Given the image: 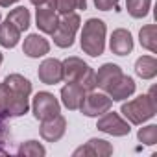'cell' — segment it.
<instances>
[{"label": "cell", "mask_w": 157, "mask_h": 157, "mask_svg": "<svg viewBox=\"0 0 157 157\" xmlns=\"http://www.w3.org/2000/svg\"><path fill=\"white\" fill-rule=\"evenodd\" d=\"M155 89H150L148 94H140L129 102H124L122 107H120V113L126 117V120L129 124H135V126H140L144 122H148L150 118L155 117L157 113V104H155Z\"/></svg>", "instance_id": "1"}, {"label": "cell", "mask_w": 157, "mask_h": 157, "mask_svg": "<svg viewBox=\"0 0 157 157\" xmlns=\"http://www.w3.org/2000/svg\"><path fill=\"white\" fill-rule=\"evenodd\" d=\"M105 33H107V26L102 19H89L83 24L82 37H80L82 50L91 57L102 56L105 50Z\"/></svg>", "instance_id": "2"}, {"label": "cell", "mask_w": 157, "mask_h": 157, "mask_svg": "<svg viewBox=\"0 0 157 157\" xmlns=\"http://www.w3.org/2000/svg\"><path fill=\"white\" fill-rule=\"evenodd\" d=\"M61 63H63V80L80 83L87 93L96 89V72L83 59L70 56Z\"/></svg>", "instance_id": "3"}, {"label": "cell", "mask_w": 157, "mask_h": 157, "mask_svg": "<svg viewBox=\"0 0 157 157\" xmlns=\"http://www.w3.org/2000/svg\"><path fill=\"white\" fill-rule=\"evenodd\" d=\"M80 24H82V19L78 13H67V15H61L54 33H52V39H54V44L59 46V48H70L74 44V39H76V33L80 30Z\"/></svg>", "instance_id": "4"}, {"label": "cell", "mask_w": 157, "mask_h": 157, "mask_svg": "<svg viewBox=\"0 0 157 157\" xmlns=\"http://www.w3.org/2000/svg\"><path fill=\"white\" fill-rule=\"evenodd\" d=\"M30 111V100L15 94L4 82L0 83V113L10 117H22Z\"/></svg>", "instance_id": "5"}, {"label": "cell", "mask_w": 157, "mask_h": 157, "mask_svg": "<svg viewBox=\"0 0 157 157\" xmlns=\"http://www.w3.org/2000/svg\"><path fill=\"white\" fill-rule=\"evenodd\" d=\"M32 113H33V117L37 120H46V118H52V117L61 113V104L52 93L41 91V93H37L33 96Z\"/></svg>", "instance_id": "6"}, {"label": "cell", "mask_w": 157, "mask_h": 157, "mask_svg": "<svg viewBox=\"0 0 157 157\" xmlns=\"http://www.w3.org/2000/svg\"><path fill=\"white\" fill-rule=\"evenodd\" d=\"M113 105V100L104 94V93H96V91H89L80 105V111L82 115L85 117H102L104 113H107Z\"/></svg>", "instance_id": "7"}, {"label": "cell", "mask_w": 157, "mask_h": 157, "mask_svg": "<svg viewBox=\"0 0 157 157\" xmlns=\"http://www.w3.org/2000/svg\"><path fill=\"white\" fill-rule=\"evenodd\" d=\"M96 128H98L102 133H107V135H113V137H126V135H129V131H131L129 122L124 120L118 113H115V111H111V109H109L107 113H104V115L98 118Z\"/></svg>", "instance_id": "8"}, {"label": "cell", "mask_w": 157, "mask_h": 157, "mask_svg": "<svg viewBox=\"0 0 157 157\" xmlns=\"http://www.w3.org/2000/svg\"><path fill=\"white\" fill-rule=\"evenodd\" d=\"M37 76H39L41 83H44V85L61 83V82H63V63H61L59 59L48 57V59H44V61L39 65Z\"/></svg>", "instance_id": "9"}, {"label": "cell", "mask_w": 157, "mask_h": 157, "mask_svg": "<svg viewBox=\"0 0 157 157\" xmlns=\"http://www.w3.org/2000/svg\"><path fill=\"white\" fill-rule=\"evenodd\" d=\"M67 131V120L65 117L59 113L52 118H46V120H41V128H39V133L41 137L46 140V142H57Z\"/></svg>", "instance_id": "10"}, {"label": "cell", "mask_w": 157, "mask_h": 157, "mask_svg": "<svg viewBox=\"0 0 157 157\" xmlns=\"http://www.w3.org/2000/svg\"><path fill=\"white\" fill-rule=\"evenodd\" d=\"M105 93L113 102H124L135 93V80L126 76V74H122L105 89Z\"/></svg>", "instance_id": "11"}, {"label": "cell", "mask_w": 157, "mask_h": 157, "mask_svg": "<svg viewBox=\"0 0 157 157\" xmlns=\"http://www.w3.org/2000/svg\"><path fill=\"white\" fill-rule=\"evenodd\" d=\"M85 94H87V91H85L80 83L67 82V85L61 89V104H63L68 111H76V109H80V105H82Z\"/></svg>", "instance_id": "12"}, {"label": "cell", "mask_w": 157, "mask_h": 157, "mask_svg": "<svg viewBox=\"0 0 157 157\" xmlns=\"http://www.w3.org/2000/svg\"><path fill=\"white\" fill-rule=\"evenodd\" d=\"M109 48L117 56L131 54V50H133V37H131V33L128 30H124V28L115 30L111 33V39H109Z\"/></svg>", "instance_id": "13"}, {"label": "cell", "mask_w": 157, "mask_h": 157, "mask_svg": "<svg viewBox=\"0 0 157 157\" xmlns=\"http://www.w3.org/2000/svg\"><path fill=\"white\" fill-rule=\"evenodd\" d=\"M22 52L32 57V59H37V57H43L50 52V43L39 35V33H30L26 39H24V44H22Z\"/></svg>", "instance_id": "14"}, {"label": "cell", "mask_w": 157, "mask_h": 157, "mask_svg": "<svg viewBox=\"0 0 157 157\" xmlns=\"http://www.w3.org/2000/svg\"><path fill=\"white\" fill-rule=\"evenodd\" d=\"M35 26L46 33V35H52L57 22H59V17H57V11L54 8H48V6H41L37 8V13H35Z\"/></svg>", "instance_id": "15"}, {"label": "cell", "mask_w": 157, "mask_h": 157, "mask_svg": "<svg viewBox=\"0 0 157 157\" xmlns=\"http://www.w3.org/2000/svg\"><path fill=\"white\" fill-rule=\"evenodd\" d=\"M113 153V146L104 140V139H91L85 146H80L74 150V157L80 155H98V157H107Z\"/></svg>", "instance_id": "16"}, {"label": "cell", "mask_w": 157, "mask_h": 157, "mask_svg": "<svg viewBox=\"0 0 157 157\" xmlns=\"http://www.w3.org/2000/svg\"><path fill=\"white\" fill-rule=\"evenodd\" d=\"M118 76H122V68L115 63H104L96 72V87L105 91Z\"/></svg>", "instance_id": "17"}, {"label": "cell", "mask_w": 157, "mask_h": 157, "mask_svg": "<svg viewBox=\"0 0 157 157\" xmlns=\"http://www.w3.org/2000/svg\"><path fill=\"white\" fill-rule=\"evenodd\" d=\"M21 30L10 22L8 19L4 22H0V46H4V48H15L21 41Z\"/></svg>", "instance_id": "18"}, {"label": "cell", "mask_w": 157, "mask_h": 157, "mask_svg": "<svg viewBox=\"0 0 157 157\" xmlns=\"http://www.w3.org/2000/svg\"><path fill=\"white\" fill-rule=\"evenodd\" d=\"M4 83L15 94H19V96L30 98V94H32V83H30V80H28V78H24V76H21V74H10V76H6Z\"/></svg>", "instance_id": "19"}, {"label": "cell", "mask_w": 157, "mask_h": 157, "mask_svg": "<svg viewBox=\"0 0 157 157\" xmlns=\"http://www.w3.org/2000/svg\"><path fill=\"white\" fill-rule=\"evenodd\" d=\"M135 72L142 80H153L157 76V59L153 56H142L135 63Z\"/></svg>", "instance_id": "20"}, {"label": "cell", "mask_w": 157, "mask_h": 157, "mask_svg": "<svg viewBox=\"0 0 157 157\" xmlns=\"http://www.w3.org/2000/svg\"><path fill=\"white\" fill-rule=\"evenodd\" d=\"M139 41H140V46L150 50L151 54L157 52V26L155 24H146L140 28L139 32Z\"/></svg>", "instance_id": "21"}, {"label": "cell", "mask_w": 157, "mask_h": 157, "mask_svg": "<svg viewBox=\"0 0 157 157\" xmlns=\"http://www.w3.org/2000/svg\"><path fill=\"white\" fill-rule=\"evenodd\" d=\"M8 21L13 22L21 32H26L30 28V24H32V15L24 6H19V8H15V10H11L8 13Z\"/></svg>", "instance_id": "22"}, {"label": "cell", "mask_w": 157, "mask_h": 157, "mask_svg": "<svg viewBox=\"0 0 157 157\" xmlns=\"http://www.w3.org/2000/svg\"><path fill=\"white\" fill-rule=\"evenodd\" d=\"M151 0H126V10L133 19H144L150 13Z\"/></svg>", "instance_id": "23"}, {"label": "cell", "mask_w": 157, "mask_h": 157, "mask_svg": "<svg viewBox=\"0 0 157 157\" xmlns=\"http://www.w3.org/2000/svg\"><path fill=\"white\" fill-rule=\"evenodd\" d=\"M17 155H24V157H44L46 155V150L37 140H26V142H22L19 146Z\"/></svg>", "instance_id": "24"}, {"label": "cell", "mask_w": 157, "mask_h": 157, "mask_svg": "<svg viewBox=\"0 0 157 157\" xmlns=\"http://www.w3.org/2000/svg\"><path fill=\"white\" fill-rule=\"evenodd\" d=\"M76 10H87V0H56V11L61 15L74 13Z\"/></svg>", "instance_id": "25"}, {"label": "cell", "mask_w": 157, "mask_h": 157, "mask_svg": "<svg viewBox=\"0 0 157 157\" xmlns=\"http://www.w3.org/2000/svg\"><path fill=\"white\" fill-rule=\"evenodd\" d=\"M137 139H139L142 144H146V146L157 144V126H155V124H150V126L140 128L139 133H137Z\"/></svg>", "instance_id": "26"}, {"label": "cell", "mask_w": 157, "mask_h": 157, "mask_svg": "<svg viewBox=\"0 0 157 157\" xmlns=\"http://www.w3.org/2000/svg\"><path fill=\"white\" fill-rule=\"evenodd\" d=\"M10 135V128H8V117L4 113H0V153H6V140Z\"/></svg>", "instance_id": "27"}, {"label": "cell", "mask_w": 157, "mask_h": 157, "mask_svg": "<svg viewBox=\"0 0 157 157\" xmlns=\"http://www.w3.org/2000/svg\"><path fill=\"white\" fill-rule=\"evenodd\" d=\"M120 0H94V6L100 11H109V10H118Z\"/></svg>", "instance_id": "28"}, {"label": "cell", "mask_w": 157, "mask_h": 157, "mask_svg": "<svg viewBox=\"0 0 157 157\" xmlns=\"http://www.w3.org/2000/svg\"><path fill=\"white\" fill-rule=\"evenodd\" d=\"M30 2H32L35 8H41V6H48V8H54V10H56V0H30Z\"/></svg>", "instance_id": "29"}, {"label": "cell", "mask_w": 157, "mask_h": 157, "mask_svg": "<svg viewBox=\"0 0 157 157\" xmlns=\"http://www.w3.org/2000/svg\"><path fill=\"white\" fill-rule=\"evenodd\" d=\"M19 0H0V8H10L13 4H17Z\"/></svg>", "instance_id": "30"}, {"label": "cell", "mask_w": 157, "mask_h": 157, "mask_svg": "<svg viewBox=\"0 0 157 157\" xmlns=\"http://www.w3.org/2000/svg\"><path fill=\"white\" fill-rule=\"evenodd\" d=\"M2 61H4V57H2V54H0V65H2Z\"/></svg>", "instance_id": "31"}, {"label": "cell", "mask_w": 157, "mask_h": 157, "mask_svg": "<svg viewBox=\"0 0 157 157\" xmlns=\"http://www.w3.org/2000/svg\"><path fill=\"white\" fill-rule=\"evenodd\" d=\"M0 21H2V15H0Z\"/></svg>", "instance_id": "32"}]
</instances>
